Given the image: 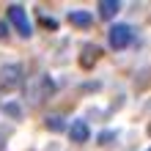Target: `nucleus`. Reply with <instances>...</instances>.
Wrapping results in <instances>:
<instances>
[{
  "label": "nucleus",
  "instance_id": "obj_1",
  "mask_svg": "<svg viewBox=\"0 0 151 151\" xmlns=\"http://www.w3.org/2000/svg\"><path fill=\"white\" fill-rule=\"evenodd\" d=\"M52 96H55V80L50 74L39 72V74H33L28 83H25V102H28V107H41Z\"/></svg>",
  "mask_w": 151,
  "mask_h": 151
},
{
  "label": "nucleus",
  "instance_id": "obj_2",
  "mask_svg": "<svg viewBox=\"0 0 151 151\" xmlns=\"http://www.w3.org/2000/svg\"><path fill=\"white\" fill-rule=\"evenodd\" d=\"M25 80V69L19 63H6L0 69V93H11L22 85Z\"/></svg>",
  "mask_w": 151,
  "mask_h": 151
},
{
  "label": "nucleus",
  "instance_id": "obj_3",
  "mask_svg": "<svg viewBox=\"0 0 151 151\" xmlns=\"http://www.w3.org/2000/svg\"><path fill=\"white\" fill-rule=\"evenodd\" d=\"M8 22L17 28V33H19L22 39H30V36H33V25H30V19H28V11H25L19 3L8 6Z\"/></svg>",
  "mask_w": 151,
  "mask_h": 151
},
{
  "label": "nucleus",
  "instance_id": "obj_4",
  "mask_svg": "<svg viewBox=\"0 0 151 151\" xmlns=\"http://www.w3.org/2000/svg\"><path fill=\"white\" fill-rule=\"evenodd\" d=\"M107 41H110L113 50H127L132 44V28L124 25V22H115L113 28L107 30Z\"/></svg>",
  "mask_w": 151,
  "mask_h": 151
},
{
  "label": "nucleus",
  "instance_id": "obj_5",
  "mask_svg": "<svg viewBox=\"0 0 151 151\" xmlns=\"http://www.w3.org/2000/svg\"><path fill=\"white\" fill-rule=\"evenodd\" d=\"M99 58H102V50L96 47V44H85L83 52H80V66L88 72V69H93L96 63H99Z\"/></svg>",
  "mask_w": 151,
  "mask_h": 151
},
{
  "label": "nucleus",
  "instance_id": "obj_6",
  "mask_svg": "<svg viewBox=\"0 0 151 151\" xmlns=\"http://www.w3.org/2000/svg\"><path fill=\"white\" fill-rule=\"evenodd\" d=\"M69 137L74 140V143H88L91 140V129H88L85 121H72V127H69Z\"/></svg>",
  "mask_w": 151,
  "mask_h": 151
},
{
  "label": "nucleus",
  "instance_id": "obj_7",
  "mask_svg": "<svg viewBox=\"0 0 151 151\" xmlns=\"http://www.w3.org/2000/svg\"><path fill=\"white\" fill-rule=\"evenodd\" d=\"M69 25H74V28H91L93 25V17L88 11H69Z\"/></svg>",
  "mask_w": 151,
  "mask_h": 151
},
{
  "label": "nucleus",
  "instance_id": "obj_8",
  "mask_svg": "<svg viewBox=\"0 0 151 151\" xmlns=\"http://www.w3.org/2000/svg\"><path fill=\"white\" fill-rule=\"evenodd\" d=\"M118 11H121L118 0H99V17H102V19H113Z\"/></svg>",
  "mask_w": 151,
  "mask_h": 151
},
{
  "label": "nucleus",
  "instance_id": "obj_9",
  "mask_svg": "<svg viewBox=\"0 0 151 151\" xmlns=\"http://www.w3.org/2000/svg\"><path fill=\"white\" fill-rule=\"evenodd\" d=\"M44 127H47L50 132H63L66 129V124H63V115H58V113H52L44 118Z\"/></svg>",
  "mask_w": 151,
  "mask_h": 151
},
{
  "label": "nucleus",
  "instance_id": "obj_10",
  "mask_svg": "<svg viewBox=\"0 0 151 151\" xmlns=\"http://www.w3.org/2000/svg\"><path fill=\"white\" fill-rule=\"evenodd\" d=\"M3 113H8L11 118H22V110H19V104H14V102H6V104H3Z\"/></svg>",
  "mask_w": 151,
  "mask_h": 151
},
{
  "label": "nucleus",
  "instance_id": "obj_11",
  "mask_svg": "<svg viewBox=\"0 0 151 151\" xmlns=\"http://www.w3.org/2000/svg\"><path fill=\"white\" fill-rule=\"evenodd\" d=\"M41 25H44V28H47L50 33H52V30H58V22L52 19V17H41Z\"/></svg>",
  "mask_w": 151,
  "mask_h": 151
},
{
  "label": "nucleus",
  "instance_id": "obj_12",
  "mask_svg": "<svg viewBox=\"0 0 151 151\" xmlns=\"http://www.w3.org/2000/svg\"><path fill=\"white\" fill-rule=\"evenodd\" d=\"M113 132H102V135H99V146H107V143H113Z\"/></svg>",
  "mask_w": 151,
  "mask_h": 151
},
{
  "label": "nucleus",
  "instance_id": "obj_13",
  "mask_svg": "<svg viewBox=\"0 0 151 151\" xmlns=\"http://www.w3.org/2000/svg\"><path fill=\"white\" fill-rule=\"evenodd\" d=\"M0 39H8V25L0 22Z\"/></svg>",
  "mask_w": 151,
  "mask_h": 151
},
{
  "label": "nucleus",
  "instance_id": "obj_14",
  "mask_svg": "<svg viewBox=\"0 0 151 151\" xmlns=\"http://www.w3.org/2000/svg\"><path fill=\"white\" fill-rule=\"evenodd\" d=\"M3 148H6V140H3V137H0V151H3Z\"/></svg>",
  "mask_w": 151,
  "mask_h": 151
},
{
  "label": "nucleus",
  "instance_id": "obj_15",
  "mask_svg": "<svg viewBox=\"0 0 151 151\" xmlns=\"http://www.w3.org/2000/svg\"><path fill=\"white\" fill-rule=\"evenodd\" d=\"M148 151H151V148H148Z\"/></svg>",
  "mask_w": 151,
  "mask_h": 151
}]
</instances>
